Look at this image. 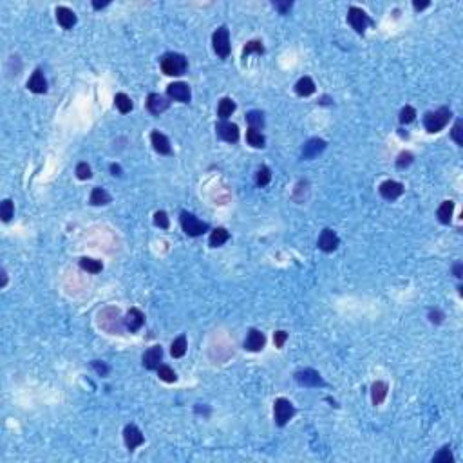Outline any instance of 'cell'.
<instances>
[{"instance_id": "6da1fadb", "label": "cell", "mask_w": 463, "mask_h": 463, "mask_svg": "<svg viewBox=\"0 0 463 463\" xmlns=\"http://www.w3.org/2000/svg\"><path fill=\"white\" fill-rule=\"evenodd\" d=\"M98 326L110 335H121L125 329V320L121 319L120 309L110 306V308H105L103 311H100V315H98Z\"/></svg>"}, {"instance_id": "7a4b0ae2", "label": "cell", "mask_w": 463, "mask_h": 463, "mask_svg": "<svg viewBox=\"0 0 463 463\" xmlns=\"http://www.w3.org/2000/svg\"><path fill=\"white\" fill-rule=\"evenodd\" d=\"M188 69V62L180 53H167L161 58V71L169 76H181Z\"/></svg>"}, {"instance_id": "3957f363", "label": "cell", "mask_w": 463, "mask_h": 463, "mask_svg": "<svg viewBox=\"0 0 463 463\" xmlns=\"http://www.w3.org/2000/svg\"><path fill=\"white\" fill-rule=\"evenodd\" d=\"M453 118V112L449 107H440L438 110L434 112H427L423 116V125L429 132H440L442 129H445V125L449 123V120Z\"/></svg>"}, {"instance_id": "277c9868", "label": "cell", "mask_w": 463, "mask_h": 463, "mask_svg": "<svg viewBox=\"0 0 463 463\" xmlns=\"http://www.w3.org/2000/svg\"><path fill=\"white\" fill-rule=\"evenodd\" d=\"M180 223H181L183 232L186 235H190V237H199V235H203L204 232L208 230V224L199 221L194 214H190V212H181Z\"/></svg>"}, {"instance_id": "5b68a950", "label": "cell", "mask_w": 463, "mask_h": 463, "mask_svg": "<svg viewBox=\"0 0 463 463\" xmlns=\"http://www.w3.org/2000/svg\"><path fill=\"white\" fill-rule=\"evenodd\" d=\"M293 414H295V407H293V403L289 402V400H286V398H277V400H275V403H274V418H275V423H277L279 427L286 425L289 420L293 418Z\"/></svg>"}, {"instance_id": "8992f818", "label": "cell", "mask_w": 463, "mask_h": 463, "mask_svg": "<svg viewBox=\"0 0 463 463\" xmlns=\"http://www.w3.org/2000/svg\"><path fill=\"white\" fill-rule=\"evenodd\" d=\"M212 44H214L215 55L219 56V58H223V60L224 58H228L230 56V33L224 25H221L219 29L212 35Z\"/></svg>"}, {"instance_id": "52a82bcc", "label": "cell", "mask_w": 463, "mask_h": 463, "mask_svg": "<svg viewBox=\"0 0 463 463\" xmlns=\"http://www.w3.org/2000/svg\"><path fill=\"white\" fill-rule=\"evenodd\" d=\"M348 22H349V25H351V27H353V29L359 33V35H362L368 25H374V22L369 18L368 13H366V11H362L360 7H349Z\"/></svg>"}, {"instance_id": "ba28073f", "label": "cell", "mask_w": 463, "mask_h": 463, "mask_svg": "<svg viewBox=\"0 0 463 463\" xmlns=\"http://www.w3.org/2000/svg\"><path fill=\"white\" fill-rule=\"evenodd\" d=\"M167 96L170 100L181 101V103H188L192 100V91H190L188 84L185 82H174V84L167 85Z\"/></svg>"}, {"instance_id": "9c48e42d", "label": "cell", "mask_w": 463, "mask_h": 463, "mask_svg": "<svg viewBox=\"0 0 463 463\" xmlns=\"http://www.w3.org/2000/svg\"><path fill=\"white\" fill-rule=\"evenodd\" d=\"M295 380H297L300 385H304V387H324V385H326L322 376H320L315 369H309V368L297 371V373H295Z\"/></svg>"}, {"instance_id": "30bf717a", "label": "cell", "mask_w": 463, "mask_h": 463, "mask_svg": "<svg viewBox=\"0 0 463 463\" xmlns=\"http://www.w3.org/2000/svg\"><path fill=\"white\" fill-rule=\"evenodd\" d=\"M215 132L221 140L228 141V143H237L239 141V127L230 121H221L215 125Z\"/></svg>"}, {"instance_id": "8fae6325", "label": "cell", "mask_w": 463, "mask_h": 463, "mask_svg": "<svg viewBox=\"0 0 463 463\" xmlns=\"http://www.w3.org/2000/svg\"><path fill=\"white\" fill-rule=\"evenodd\" d=\"M402 194H403V185L398 183V181L387 180L380 185V195H382L383 199L394 201V199H398Z\"/></svg>"}, {"instance_id": "7c38bea8", "label": "cell", "mask_w": 463, "mask_h": 463, "mask_svg": "<svg viewBox=\"0 0 463 463\" xmlns=\"http://www.w3.org/2000/svg\"><path fill=\"white\" fill-rule=\"evenodd\" d=\"M123 440H125V445L129 447V451H134L136 447H140L141 443L145 442L141 431L136 427V425H132V423L123 429Z\"/></svg>"}, {"instance_id": "4fadbf2b", "label": "cell", "mask_w": 463, "mask_h": 463, "mask_svg": "<svg viewBox=\"0 0 463 463\" xmlns=\"http://www.w3.org/2000/svg\"><path fill=\"white\" fill-rule=\"evenodd\" d=\"M143 366L147 369H158L161 366V360H163V349L161 346H152L143 353Z\"/></svg>"}, {"instance_id": "5bb4252c", "label": "cell", "mask_w": 463, "mask_h": 463, "mask_svg": "<svg viewBox=\"0 0 463 463\" xmlns=\"http://www.w3.org/2000/svg\"><path fill=\"white\" fill-rule=\"evenodd\" d=\"M125 328L129 329V331H140L141 328H143L145 324V315L141 313V309L138 308H130L129 311H127V315H125Z\"/></svg>"}, {"instance_id": "9a60e30c", "label": "cell", "mask_w": 463, "mask_h": 463, "mask_svg": "<svg viewBox=\"0 0 463 463\" xmlns=\"http://www.w3.org/2000/svg\"><path fill=\"white\" fill-rule=\"evenodd\" d=\"M339 246V235L335 234L331 228L322 230V234L319 237V248L322 252H335Z\"/></svg>"}, {"instance_id": "2e32d148", "label": "cell", "mask_w": 463, "mask_h": 463, "mask_svg": "<svg viewBox=\"0 0 463 463\" xmlns=\"http://www.w3.org/2000/svg\"><path fill=\"white\" fill-rule=\"evenodd\" d=\"M169 105H170V101L167 100V98H163L161 94H156V93L149 94V98H147V109L156 116H160L161 112H165V110L169 109Z\"/></svg>"}, {"instance_id": "e0dca14e", "label": "cell", "mask_w": 463, "mask_h": 463, "mask_svg": "<svg viewBox=\"0 0 463 463\" xmlns=\"http://www.w3.org/2000/svg\"><path fill=\"white\" fill-rule=\"evenodd\" d=\"M264 344H266V337L261 333L259 329H250L248 337L244 340V349H248V351H261L264 348Z\"/></svg>"}, {"instance_id": "ac0fdd59", "label": "cell", "mask_w": 463, "mask_h": 463, "mask_svg": "<svg viewBox=\"0 0 463 463\" xmlns=\"http://www.w3.org/2000/svg\"><path fill=\"white\" fill-rule=\"evenodd\" d=\"M27 89L31 93H35V94H44L45 91H47V80H45L44 73L40 69H36L33 73V76L27 80Z\"/></svg>"}, {"instance_id": "d6986e66", "label": "cell", "mask_w": 463, "mask_h": 463, "mask_svg": "<svg viewBox=\"0 0 463 463\" xmlns=\"http://www.w3.org/2000/svg\"><path fill=\"white\" fill-rule=\"evenodd\" d=\"M324 149H326V141L324 140L313 138V140L306 141V145L302 147V160H311L315 156H319Z\"/></svg>"}, {"instance_id": "ffe728a7", "label": "cell", "mask_w": 463, "mask_h": 463, "mask_svg": "<svg viewBox=\"0 0 463 463\" xmlns=\"http://www.w3.org/2000/svg\"><path fill=\"white\" fill-rule=\"evenodd\" d=\"M150 141H152V147H154L156 152H160V154H165V156L172 154V149H170V141H169V138H167L165 134H161V132L154 130V132L150 134Z\"/></svg>"}, {"instance_id": "44dd1931", "label": "cell", "mask_w": 463, "mask_h": 463, "mask_svg": "<svg viewBox=\"0 0 463 463\" xmlns=\"http://www.w3.org/2000/svg\"><path fill=\"white\" fill-rule=\"evenodd\" d=\"M56 22L64 27V29H71L76 24V15L75 11H71L69 7H56Z\"/></svg>"}, {"instance_id": "7402d4cb", "label": "cell", "mask_w": 463, "mask_h": 463, "mask_svg": "<svg viewBox=\"0 0 463 463\" xmlns=\"http://www.w3.org/2000/svg\"><path fill=\"white\" fill-rule=\"evenodd\" d=\"M295 93L299 96H302V98H306V96H311L315 93V82L309 78V76H302L297 84H295Z\"/></svg>"}, {"instance_id": "603a6c76", "label": "cell", "mask_w": 463, "mask_h": 463, "mask_svg": "<svg viewBox=\"0 0 463 463\" xmlns=\"http://www.w3.org/2000/svg\"><path fill=\"white\" fill-rule=\"evenodd\" d=\"M89 203L93 204V206H103V204H109L110 203V194L105 188L96 186V188H93V192H91Z\"/></svg>"}, {"instance_id": "cb8c5ba5", "label": "cell", "mask_w": 463, "mask_h": 463, "mask_svg": "<svg viewBox=\"0 0 463 463\" xmlns=\"http://www.w3.org/2000/svg\"><path fill=\"white\" fill-rule=\"evenodd\" d=\"M387 383L385 382H374L373 387H371V398H373V403L374 405H380V403H383V400H385V396H387Z\"/></svg>"}, {"instance_id": "d4e9b609", "label": "cell", "mask_w": 463, "mask_h": 463, "mask_svg": "<svg viewBox=\"0 0 463 463\" xmlns=\"http://www.w3.org/2000/svg\"><path fill=\"white\" fill-rule=\"evenodd\" d=\"M453 212H454V203H453V201H443V203L440 204L438 212H436V215H438V221L442 224H449V223H451V217H453Z\"/></svg>"}, {"instance_id": "484cf974", "label": "cell", "mask_w": 463, "mask_h": 463, "mask_svg": "<svg viewBox=\"0 0 463 463\" xmlns=\"http://www.w3.org/2000/svg\"><path fill=\"white\" fill-rule=\"evenodd\" d=\"M234 110H235L234 100H230V98H223V100L219 101V107H217V116H219L223 121H226L230 116L234 114Z\"/></svg>"}, {"instance_id": "4316f807", "label": "cell", "mask_w": 463, "mask_h": 463, "mask_svg": "<svg viewBox=\"0 0 463 463\" xmlns=\"http://www.w3.org/2000/svg\"><path fill=\"white\" fill-rule=\"evenodd\" d=\"M228 239H230V234L226 232V228H215L214 232L210 234V246H212V248L223 246Z\"/></svg>"}, {"instance_id": "83f0119b", "label": "cell", "mask_w": 463, "mask_h": 463, "mask_svg": "<svg viewBox=\"0 0 463 463\" xmlns=\"http://www.w3.org/2000/svg\"><path fill=\"white\" fill-rule=\"evenodd\" d=\"M185 353H186V337H185V335H180V337L172 342V346H170V355H172L174 359H180Z\"/></svg>"}, {"instance_id": "f1b7e54d", "label": "cell", "mask_w": 463, "mask_h": 463, "mask_svg": "<svg viewBox=\"0 0 463 463\" xmlns=\"http://www.w3.org/2000/svg\"><path fill=\"white\" fill-rule=\"evenodd\" d=\"M246 121H248L250 129L261 130L264 127V114L261 110H250L246 114Z\"/></svg>"}, {"instance_id": "f546056e", "label": "cell", "mask_w": 463, "mask_h": 463, "mask_svg": "<svg viewBox=\"0 0 463 463\" xmlns=\"http://www.w3.org/2000/svg\"><path fill=\"white\" fill-rule=\"evenodd\" d=\"M80 268L85 270V272H89V274H100L101 270H103V264H101L100 261L91 259V257H82Z\"/></svg>"}, {"instance_id": "4dcf8cb0", "label": "cell", "mask_w": 463, "mask_h": 463, "mask_svg": "<svg viewBox=\"0 0 463 463\" xmlns=\"http://www.w3.org/2000/svg\"><path fill=\"white\" fill-rule=\"evenodd\" d=\"M114 103H116V107H118V110H120L121 114H127V112H130L132 110V101H130V98L125 93H118L116 94V98H114Z\"/></svg>"}, {"instance_id": "1f68e13d", "label": "cell", "mask_w": 463, "mask_h": 463, "mask_svg": "<svg viewBox=\"0 0 463 463\" xmlns=\"http://www.w3.org/2000/svg\"><path fill=\"white\" fill-rule=\"evenodd\" d=\"M246 141H248V145L255 147V149H263L264 143H266L264 136L261 134L259 130H255V129H250L248 132H246Z\"/></svg>"}, {"instance_id": "d6a6232c", "label": "cell", "mask_w": 463, "mask_h": 463, "mask_svg": "<svg viewBox=\"0 0 463 463\" xmlns=\"http://www.w3.org/2000/svg\"><path fill=\"white\" fill-rule=\"evenodd\" d=\"M158 376H160V380H163L167 383H174L178 380L174 369L170 368V366H167V364H161L160 368H158Z\"/></svg>"}, {"instance_id": "836d02e7", "label": "cell", "mask_w": 463, "mask_h": 463, "mask_svg": "<svg viewBox=\"0 0 463 463\" xmlns=\"http://www.w3.org/2000/svg\"><path fill=\"white\" fill-rule=\"evenodd\" d=\"M13 214H15V204H13V201L4 199L2 204H0V217H2V221H4V223H9Z\"/></svg>"}, {"instance_id": "e575fe53", "label": "cell", "mask_w": 463, "mask_h": 463, "mask_svg": "<svg viewBox=\"0 0 463 463\" xmlns=\"http://www.w3.org/2000/svg\"><path fill=\"white\" fill-rule=\"evenodd\" d=\"M252 53H257V55H263L264 53V45L261 40H252L248 42V44L244 45L243 49V58H246V56H250Z\"/></svg>"}, {"instance_id": "d590c367", "label": "cell", "mask_w": 463, "mask_h": 463, "mask_svg": "<svg viewBox=\"0 0 463 463\" xmlns=\"http://www.w3.org/2000/svg\"><path fill=\"white\" fill-rule=\"evenodd\" d=\"M270 180H272L270 169L263 165V167L257 170V176H255V183H257V186H266V185L270 183Z\"/></svg>"}, {"instance_id": "8d00e7d4", "label": "cell", "mask_w": 463, "mask_h": 463, "mask_svg": "<svg viewBox=\"0 0 463 463\" xmlns=\"http://www.w3.org/2000/svg\"><path fill=\"white\" fill-rule=\"evenodd\" d=\"M414 118H416V110L413 109V107H403L402 112H400V123L402 125H407L411 123V121H414Z\"/></svg>"}, {"instance_id": "74e56055", "label": "cell", "mask_w": 463, "mask_h": 463, "mask_svg": "<svg viewBox=\"0 0 463 463\" xmlns=\"http://www.w3.org/2000/svg\"><path fill=\"white\" fill-rule=\"evenodd\" d=\"M433 462L434 463H453V454H451L449 447H443L438 454H434Z\"/></svg>"}, {"instance_id": "f35d334b", "label": "cell", "mask_w": 463, "mask_h": 463, "mask_svg": "<svg viewBox=\"0 0 463 463\" xmlns=\"http://www.w3.org/2000/svg\"><path fill=\"white\" fill-rule=\"evenodd\" d=\"M451 136H453V140L456 141V143H458L460 147H462V145H463V121H462V120H458L456 123H454Z\"/></svg>"}, {"instance_id": "ab89813d", "label": "cell", "mask_w": 463, "mask_h": 463, "mask_svg": "<svg viewBox=\"0 0 463 463\" xmlns=\"http://www.w3.org/2000/svg\"><path fill=\"white\" fill-rule=\"evenodd\" d=\"M413 163V154L411 152H402V154L398 156V160H396V169H405V167H409V165Z\"/></svg>"}, {"instance_id": "60d3db41", "label": "cell", "mask_w": 463, "mask_h": 463, "mask_svg": "<svg viewBox=\"0 0 463 463\" xmlns=\"http://www.w3.org/2000/svg\"><path fill=\"white\" fill-rule=\"evenodd\" d=\"M154 224L163 230L169 228V217H167V214H165L163 210H160V212H156L154 214Z\"/></svg>"}, {"instance_id": "b9f144b4", "label": "cell", "mask_w": 463, "mask_h": 463, "mask_svg": "<svg viewBox=\"0 0 463 463\" xmlns=\"http://www.w3.org/2000/svg\"><path fill=\"white\" fill-rule=\"evenodd\" d=\"M76 176H78V180H89L91 167L87 163H78V167H76Z\"/></svg>"}, {"instance_id": "7bdbcfd3", "label": "cell", "mask_w": 463, "mask_h": 463, "mask_svg": "<svg viewBox=\"0 0 463 463\" xmlns=\"http://www.w3.org/2000/svg\"><path fill=\"white\" fill-rule=\"evenodd\" d=\"M91 366H93V368L96 369V373L101 374V376H107V374H109V366H105V364L100 362V360H93Z\"/></svg>"}, {"instance_id": "ee69618b", "label": "cell", "mask_w": 463, "mask_h": 463, "mask_svg": "<svg viewBox=\"0 0 463 463\" xmlns=\"http://www.w3.org/2000/svg\"><path fill=\"white\" fill-rule=\"evenodd\" d=\"M286 340H288V333H286V331H275L274 342L277 348H282L284 344H286Z\"/></svg>"}, {"instance_id": "f6af8a7d", "label": "cell", "mask_w": 463, "mask_h": 463, "mask_svg": "<svg viewBox=\"0 0 463 463\" xmlns=\"http://www.w3.org/2000/svg\"><path fill=\"white\" fill-rule=\"evenodd\" d=\"M291 5H293V2H274V7L279 11L280 15H286L291 9Z\"/></svg>"}, {"instance_id": "bcb514c9", "label": "cell", "mask_w": 463, "mask_h": 463, "mask_svg": "<svg viewBox=\"0 0 463 463\" xmlns=\"http://www.w3.org/2000/svg\"><path fill=\"white\" fill-rule=\"evenodd\" d=\"M443 319H445V317H443V313L440 309H431V311H429V320L433 324H442Z\"/></svg>"}, {"instance_id": "7dc6e473", "label": "cell", "mask_w": 463, "mask_h": 463, "mask_svg": "<svg viewBox=\"0 0 463 463\" xmlns=\"http://www.w3.org/2000/svg\"><path fill=\"white\" fill-rule=\"evenodd\" d=\"M453 272H454V275H456L458 279H462V277H463V266H462V263H456V264H454Z\"/></svg>"}, {"instance_id": "c3c4849f", "label": "cell", "mask_w": 463, "mask_h": 463, "mask_svg": "<svg viewBox=\"0 0 463 463\" xmlns=\"http://www.w3.org/2000/svg\"><path fill=\"white\" fill-rule=\"evenodd\" d=\"M429 4H431V2H418V0H414V2H413L414 9H416V11L425 9V7H429Z\"/></svg>"}, {"instance_id": "681fc988", "label": "cell", "mask_w": 463, "mask_h": 463, "mask_svg": "<svg viewBox=\"0 0 463 463\" xmlns=\"http://www.w3.org/2000/svg\"><path fill=\"white\" fill-rule=\"evenodd\" d=\"M109 4H110L109 0H103V2L94 0V2H93V7H94V9H101V7H105V5H109Z\"/></svg>"}, {"instance_id": "f907efd6", "label": "cell", "mask_w": 463, "mask_h": 463, "mask_svg": "<svg viewBox=\"0 0 463 463\" xmlns=\"http://www.w3.org/2000/svg\"><path fill=\"white\" fill-rule=\"evenodd\" d=\"M110 172H112V176H118V178H120V176H121V167H120V165L112 163V165H110Z\"/></svg>"}, {"instance_id": "816d5d0a", "label": "cell", "mask_w": 463, "mask_h": 463, "mask_svg": "<svg viewBox=\"0 0 463 463\" xmlns=\"http://www.w3.org/2000/svg\"><path fill=\"white\" fill-rule=\"evenodd\" d=\"M7 284V275H5V272L2 270V286H5Z\"/></svg>"}]
</instances>
